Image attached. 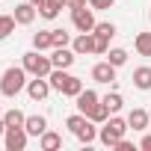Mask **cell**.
<instances>
[{"instance_id":"obj_10","label":"cell","mask_w":151,"mask_h":151,"mask_svg":"<svg viewBox=\"0 0 151 151\" xmlns=\"http://www.w3.org/2000/svg\"><path fill=\"white\" fill-rule=\"evenodd\" d=\"M74 101H77V113L89 116V113L95 110V104H98L101 98H98V92H95V89H83V92H80L77 98H74Z\"/></svg>"},{"instance_id":"obj_16","label":"cell","mask_w":151,"mask_h":151,"mask_svg":"<svg viewBox=\"0 0 151 151\" xmlns=\"http://www.w3.org/2000/svg\"><path fill=\"white\" fill-rule=\"evenodd\" d=\"M74 136H77V139H80L83 145H92V142L98 139V124H95L92 119H86V124H83V127H80L77 133H74Z\"/></svg>"},{"instance_id":"obj_18","label":"cell","mask_w":151,"mask_h":151,"mask_svg":"<svg viewBox=\"0 0 151 151\" xmlns=\"http://www.w3.org/2000/svg\"><path fill=\"white\" fill-rule=\"evenodd\" d=\"M39 145H42V151H56V148H62V136L56 130H45L39 136Z\"/></svg>"},{"instance_id":"obj_24","label":"cell","mask_w":151,"mask_h":151,"mask_svg":"<svg viewBox=\"0 0 151 151\" xmlns=\"http://www.w3.org/2000/svg\"><path fill=\"white\" fill-rule=\"evenodd\" d=\"M107 62H113L116 68H122V65L127 62V50H124V47H110V50H107Z\"/></svg>"},{"instance_id":"obj_20","label":"cell","mask_w":151,"mask_h":151,"mask_svg":"<svg viewBox=\"0 0 151 151\" xmlns=\"http://www.w3.org/2000/svg\"><path fill=\"white\" fill-rule=\"evenodd\" d=\"M3 122H6V127H24L27 116H24L18 107H12V110H6V113H3Z\"/></svg>"},{"instance_id":"obj_22","label":"cell","mask_w":151,"mask_h":151,"mask_svg":"<svg viewBox=\"0 0 151 151\" xmlns=\"http://www.w3.org/2000/svg\"><path fill=\"white\" fill-rule=\"evenodd\" d=\"M15 15H0V42H3V39H9L12 33H15Z\"/></svg>"},{"instance_id":"obj_27","label":"cell","mask_w":151,"mask_h":151,"mask_svg":"<svg viewBox=\"0 0 151 151\" xmlns=\"http://www.w3.org/2000/svg\"><path fill=\"white\" fill-rule=\"evenodd\" d=\"M92 33L101 36V39H113V36H116V24H113V21H101V24H95Z\"/></svg>"},{"instance_id":"obj_2","label":"cell","mask_w":151,"mask_h":151,"mask_svg":"<svg viewBox=\"0 0 151 151\" xmlns=\"http://www.w3.org/2000/svg\"><path fill=\"white\" fill-rule=\"evenodd\" d=\"M21 65L27 68V74L30 77H47V74L53 71V62H50V56H45V50H27L24 56H21Z\"/></svg>"},{"instance_id":"obj_4","label":"cell","mask_w":151,"mask_h":151,"mask_svg":"<svg viewBox=\"0 0 151 151\" xmlns=\"http://www.w3.org/2000/svg\"><path fill=\"white\" fill-rule=\"evenodd\" d=\"M71 24L77 27L80 33H92V30H95V24H98V21H95V9H92V6H89V9H86V6L71 9Z\"/></svg>"},{"instance_id":"obj_11","label":"cell","mask_w":151,"mask_h":151,"mask_svg":"<svg viewBox=\"0 0 151 151\" xmlns=\"http://www.w3.org/2000/svg\"><path fill=\"white\" fill-rule=\"evenodd\" d=\"M127 124H130L133 130H148V124H151V113L142 110V107H133V110L127 113Z\"/></svg>"},{"instance_id":"obj_30","label":"cell","mask_w":151,"mask_h":151,"mask_svg":"<svg viewBox=\"0 0 151 151\" xmlns=\"http://www.w3.org/2000/svg\"><path fill=\"white\" fill-rule=\"evenodd\" d=\"M107 50H110V39L95 36V53H98V56H107Z\"/></svg>"},{"instance_id":"obj_9","label":"cell","mask_w":151,"mask_h":151,"mask_svg":"<svg viewBox=\"0 0 151 151\" xmlns=\"http://www.w3.org/2000/svg\"><path fill=\"white\" fill-rule=\"evenodd\" d=\"M12 15H15V21H18L21 27H30V24L36 21L39 9H36V6L30 3V0H27V3H18V6H15V12H12Z\"/></svg>"},{"instance_id":"obj_12","label":"cell","mask_w":151,"mask_h":151,"mask_svg":"<svg viewBox=\"0 0 151 151\" xmlns=\"http://www.w3.org/2000/svg\"><path fill=\"white\" fill-rule=\"evenodd\" d=\"M71 50L83 56V53H95V33H80L77 39L71 42Z\"/></svg>"},{"instance_id":"obj_19","label":"cell","mask_w":151,"mask_h":151,"mask_svg":"<svg viewBox=\"0 0 151 151\" xmlns=\"http://www.w3.org/2000/svg\"><path fill=\"white\" fill-rule=\"evenodd\" d=\"M33 47H36V50H53V33H50V30L33 33Z\"/></svg>"},{"instance_id":"obj_31","label":"cell","mask_w":151,"mask_h":151,"mask_svg":"<svg viewBox=\"0 0 151 151\" xmlns=\"http://www.w3.org/2000/svg\"><path fill=\"white\" fill-rule=\"evenodd\" d=\"M113 3H116V0H89V6H92L95 12H101V9H110Z\"/></svg>"},{"instance_id":"obj_32","label":"cell","mask_w":151,"mask_h":151,"mask_svg":"<svg viewBox=\"0 0 151 151\" xmlns=\"http://www.w3.org/2000/svg\"><path fill=\"white\" fill-rule=\"evenodd\" d=\"M116 151H133V142H127V139L122 136V139L116 142Z\"/></svg>"},{"instance_id":"obj_34","label":"cell","mask_w":151,"mask_h":151,"mask_svg":"<svg viewBox=\"0 0 151 151\" xmlns=\"http://www.w3.org/2000/svg\"><path fill=\"white\" fill-rule=\"evenodd\" d=\"M89 0H68V9H80V6H86Z\"/></svg>"},{"instance_id":"obj_33","label":"cell","mask_w":151,"mask_h":151,"mask_svg":"<svg viewBox=\"0 0 151 151\" xmlns=\"http://www.w3.org/2000/svg\"><path fill=\"white\" fill-rule=\"evenodd\" d=\"M139 148H142V151H151V133H145V136H142V142H139Z\"/></svg>"},{"instance_id":"obj_26","label":"cell","mask_w":151,"mask_h":151,"mask_svg":"<svg viewBox=\"0 0 151 151\" xmlns=\"http://www.w3.org/2000/svg\"><path fill=\"white\" fill-rule=\"evenodd\" d=\"M101 101H104V104H107V110H110V113H119V110H122V107H124V98H122V95H119V92H110V95H104V98H101Z\"/></svg>"},{"instance_id":"obj_13","label":"cell","mask_w":151,"mask_h":151,"mask_svg":"<svg viewBox=\"0 0 151 151\" xmlns=\"http://www.w3.org/2000/svg\"><path fill=\"white\" fill-rule=\"evenodd\" d=\"M47 80H50V89L62 95V89H65V83L71 80V74H68V68H53V71L47 74Z\"/></svg>"},{"instance_id":"obj_15","label":"cell","mask_w":151,"mask_h":151,"mask_svg":"<svg viewBox=\"0 0 151 151\" xmlns=\"http://www.w3.org/2000/svg\"><path fill=\"white\" fill-rule=\"evenodd\" d=\"M133 86L136 89H142V92H148L151 89V68L148 65H139V68H133Z\"/></svg>"},{"instance_id":"obj_7","label":"cell","mask_w":151,"mask_h":151,"mask_svg":"<svg viewBox=\"0 0 151 151\" xmlns=\"http://www.w3.org/2000/svg\"><path fill=\"white\" fill-rule=\"evenodd\" d=\"M92 80H95V83H104V86L113 83V80H116V65L107 62V59H104V62H95V65H92Z\"/></svg>"},{"instance_id":"obj_21","label":"cell","mask_w":151,"mask_h":151,"mask_svg":"<svg viewBox=\"0 0 151 151\" xmlns=\"http://www.w3.org/2000/svg\"><path fill=\"white\" fill-rule=\"evenodd\" d=\"M133 47H136L139 56H151V33H136Z\"/></svg>"},{"instance_id":"obj_35","label":"cell","mask_w":151,"mask_h":151,"mask_svg":"<svg viewBox=\"0 0 151 151\" xmlns=\"http://www.w3.org/2000/svg\"><path fill=\"white\" fill-rule=\"evenodd\" d=\"M6 133V122H3V116H0V136Z\"/></svg>"},{"instance_id":"obj_37","label":"cell","mask_w":151,"mask_h":151,"mask_svg":"<svg viewBox=\"0 0 151 151\" xmlns=\"http://www.w3.org/2000/svg\"><path fill=\"white\" fill-rule=\"evenodd\" d=\"M148 18H151V12H148Z\"/></svg>"},{"instance_id":"obj_8","label":"cell","mask_w":151,"mask_h":151,"mask_svg":"<svg viewBox=\"0 0 151 151\" xmlns=\"http://www.w3.org/2000/svg\"><path fill=\"white\" fill-rule=\"evenodd\" d=\"M74 59H77V53H74L71 47H53V50H50V62H53V68H71Z\"/></svg>"},{"instance_id":"obj_36","label":"cell","mask_w":151,"mask_h":151,"mask_svg":"<svg viewBox=\"0 0 151 151\" xmlns=\"http://www.w3.org/2000/svg\"><path fill=\"white\" fill-rule=\"evenodd\" d=\"M30 3H33V6L39 9V6H45V0H30Z\"/></svg>"},{"instance_id":"obj_6","label":"cell","mask_w":151,"mask_h":151,"mask_svg":"<svg viewBox=\"0 0 151 151\" xmlns=\"http://www.w3.org/2000/svg\"><path fill=\"white\" fill-rule=\"evenodd\" d=\"M50 92H53V89H50V80H47V77H33V80H27V95H30L33 101H45Z\"/></svg>"},{"instance_id":"obj_23","label":"cell","mask_w":151,"mask_h":151,"mask_svg":"<svg viewBox=\"0 0 151 151\" xmlns=\"http://www.w3.org/2000/svg\"><path fill=\"white\" fill-rule=\"evenodd\" d=\"M83 89H86V86H83V80H80V77H74V74H71V80L65 83L62 95H65V98H77V95H80Z\"/></svg>"},{"instance_id":"obj_1","label":"cell","mask_w":151,"mask_h":151,"mask_svg":"<svg viewBox=\"0 0 151 151\" xmlns=\"http://www.w3.org/2000/svg\"><path fill=\"white\" fill-rule=\"evenodd\" d=\"M27 89V68L24 65H9L0 77V95L3 98H15Z\"/></svg>"},{"instance_id":"obj_3","label":"cell","mask_w":151,"mask_h":151,"mask_svg":"<svg viewBox=\"0 0 151 151\" xmlns=\"http://www.w3.org/2000/svg\"><path fill=\"white\" fill-rule=\"evenodd\" d=\"M127 127H130V124H127V119H119V116L113 113V116H110V119L101 124V130H98V139H101L107 148H116V142H119V139L127 133Z\"/></svg>"},{"instance_id":"obj_14","label":"cell","mask_w":151,"mask_h":151,"mask_svg":"<svg viewBox=\"0 0 151 151\" xmlns=\"http://www.w3.org/2000/svg\"><path fill=\"white\" fill-rule=\"evenodd\" d=\"M62 6H68V0H45V6H39V15L47 18V21H53V18H59Z\"/></svg>"},{"instance_id":"obj_25","label":"cell","mask_w":151,"mask_h":151,"mask_svg":"<svg viewBox=\"0 0 151 151\" xmlns=\"http://www.w3.org/2000/svg\"><path fill=\"white\" fill-rule=\"evenodd\" d=\"M110 116H113V113L107 110V104H104V101H98V104H95V110L89 113V119H92L95 124H104V122H107Z\"/></svg>"},{"instance_id":"obj_5","label":"cell","mask_w":151,"mask_h":151,"mask_svg":"<svg viewBox=\"0 0 151 151\" xmlns=\"http://www.w3.org/2000/svg\"><path fill=\"white\" fill-rule=\"evenodd\" d=\"M27 139H30L27 127H6V133H3L6 151H24L27 148Z\"/></svg>"},{"instance_id":"obj_29","label":"cell","mask_w":151,"mask_h":151,"mask_svg":"<svg viewBox=\"0 0 151 151\" xmlns=\"http://www.w3.org/2000/svg\"><path fill=\"white\" fill-rule=\"evenodd\" d=\"M50 33H53V47H68L71 45V33L68 30L59 27V30H50Z\"/></svg>"},{"instance_id":"obj_17","label":"cell","mask_w":151,"mask_h":151,"mask_svg":"<svg viewBox=\"0 0 151 151\" xmlns=\"http://www.w3.org/2000/svg\"><path fill=\"white\" fill-rule=\"evenodd\" d=\"M24 127H27L30 136H42V133L47 130V119H45V116H27Z\"/></svg>"},{"instance_id":"obj_28","label":"cell","mask_w":151,"mask_h":151,"mask_svg":"<svg viewBox=\"0 0 151 151\" xmlns=\"http://www.w3.org/2000/svg\"><path fill=\"white\" fill-rule=\"evenodd\" d=\"M86 119H89V116H83V113H74V116H68V119H65V127H68L71 133H77V130L86 124Z\"/></svg>"}]
</instances>
